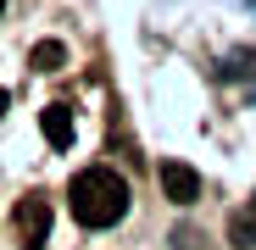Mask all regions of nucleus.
Segmentation results:
<instances>
[{
	"instance_id": "1",
	"label": "nucleus",
	"mask_w": 256,
	"mask_h": 250,
	"mask_svg": "<svg viewBox=\"0 0 256 250\" xmlns=\"http://www.w3.org/2000/svg\"><path fill=\"white\" fill-rule=\"evenodd\" d=\"M67 200H72V217L84 228H112L128 217V178H117L112 167H84V173L67 184Z\"/></svg>"
},
{
	"instance_id": "2",
	"label": "nucleus",
	"mask_w": 256,
	"mask_h": 250,
	"mask_svg": "<svg viewBox=\"0 0 256 250\" xmlns=\"http://www.w3.org/2000/svg\"><path fill=\"white\" fill-rule=\"evenodd\" d=\"M12 223H17L22 245L39 250V245L50 239V200H45V195H22V200H17V212H12Z\"/></svg>"
},
{
	"instance_id": "3",
	"label": "nucleus",
	"mask_w": 256,
	"mask_h": 250,
	"mask_svg": "<svg viewBox=\"0 0 256 250\" xmlns=\"http://www.w3.org/2000/svg\"><path fill=\"white\" fill-rule=\"evenodd\" d=\"M162 195L173 206H195L200 200V173L190 161H162Z\"/></svg>"
},
{
	"instance_id": "4",
	"label": "nucleus",
	"mask_w": 256,
	"mask_h": 250,
	"mask_svg": "<svg viewBox=\"0 0 256 250\" xmlns=\"http://www.w3.org/2000/svg\"><path fill=\"white\" fill-rule=\"evenodd\" d=\"M39 128H45V139H50L56 150H67V145H72V134H78V122H72V106L50 100L45 111H39Z\"/></svg>"
},
{
	"instance_id": "5",
	"label": "nucleus",
	"mask_w": 256,
	"mask_h": 250,
	"mask_svg": "<svg viewBox=\"0 0 256 250\" xmlns=\"http://www.w3.org/2000/svg\"><path fill=\"white\" fill-rule=\"evenodd\" d=\"M28 61H34V72H62L67 67V45H62V39H39Z\"/></svg>"
},
{
	"instance_id": "6",
	"label": "nucleus",
	"mask_w": 256,
	"mask_h": 250,
	"mask_svg": "<svg viewBox=\"0 0 256 250\" xmlns=\"http://www.w3.org/2000/svg\"><path fill=\"white\" fill-rule=\"evenodd\" d=\"M228 234H234V245H240V250H250V245H256V217H245V212H240Z\"/></svg>"
},
{
	"instance_id": "7",
	"label": "nucleus",
	"mask_w": 256,
	"mask_h": 250,
	"mask_svg": "<svg viewBox=\"0 0 256 250\" xmlns=\"http://www.w3.org/2000/svg\"><path fill=\"white\" fill-rule=\"evenodd\" d=\"M0 117H6V89H0Z\"/></svg>"
},
{
	"instance_id": "8",
	"label": "nucleus",
	"mask_w": 256,
	"mask_h": 250,
	"mask_svg": "<svg viewBox=\"0 0 256 250\" xmlns=\"http://www.w3.org/2000/svg\"><path fill=\"white\" fill-rule=\"evenodd\" d=\"M0 11H6V0H0Z\"/></svg>"
}]
</instances>
